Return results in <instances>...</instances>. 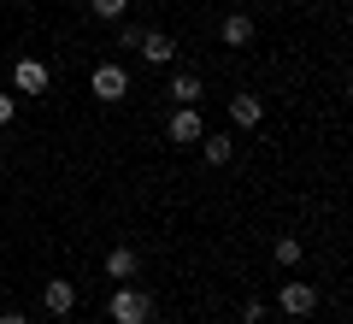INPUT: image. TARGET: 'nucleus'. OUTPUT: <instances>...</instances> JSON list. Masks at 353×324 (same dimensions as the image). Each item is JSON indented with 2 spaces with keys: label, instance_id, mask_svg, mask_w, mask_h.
Wrapping results in <instances>:
<instances>
[{
  "label": "nucleus",
  "instance_id": "obj_1",
  "mask_svg": "<svg viewBox=\"0 0 353 324\" xmlns=\"http://www.w3.org/2000/svg\"><path fill=\"white\" fill-rule=\"evenodd\" d=\"M106 312H112V324H148L153 318V295L136 283H118L112 301H106Z\"/></svg>",
  "mask_w": 353,
  "mask_h": 324
},
{
  "label": "nucleus",
  "instance_id": "obj_2",
  "mask_svg": "<svg viewBox=\"0 0 353 324\" xmlns=\"http://www.w3.org/2000/svg\"><path fill=\"white\" fill-rule=\"evenodd\" d=\"M88 95L106 100V106H112V100H124V95H130V71H124V65H112V59L94 65V77H88Z\"/></svg>",
  "mask_w": 353,
  "mask_h": 324
},
{
  "label": "nucleus",
  "instance_id": "obj_3",
  "mask_svg": "<svg viewBox=\"0 0 353 324\" xmlns=\"http://www.w3.org/2000/svg\"><path fill=\"white\" fill-rule=\"evenodd\" d=\"M12 88H18V95H48V88H53L48 59H18L12 65Z\"/></svg>",
  "mask_w": 353,
  "mask_h": 324
},
{
  "label": "nucleus",
  "instance_id": "obj_4",
  "mask_svg": "<svg viewBox=\"0 0 353 324\" xmlns=\"http://www.w3.org/2000/svg\"><path fill=\"white\" fill-rule=\"evenodd\" d=\"M165 136H171L176 148H189V142L206 136V124H201V113H194V106H171V124H165Z\"/></svg>",
  "mask_w": 353,
  "mask_h": 324
},
{
  "label": "nucleus",
  "instance_id": "obj_5",
  "mask_svg": "<svg viewBox=\"0 0 353 324\" xmlns=\"http://www.w3.org/2000/svg\"><path fill=\"white\" fill-rule=\"evenodd\" d=\"M277 307L289 312V318H306V312H318V289L312 283H283L277 289Z\"/></svg>",
  "mask_w": 353,
  "mask_h": 324
},
{
  "label": "nucleus",
  "instance_id": "obj_6",
  "mask_svg": "<svg viewBox=\"0 0 353 324\" xmlns=\"http://www.w3.org/2000/svg\"><path fill=\"white\" fill-rule=\"evenodd\" d=\"M41 307H48L53 318H65V312L77 307V283L71 277H48V283H41Z\"/></svg>",
  "mask_w": 353,
  "mask_h": 324
},
{
  "label": "nucleus",
  "instance_id": "obj_7",
  "mask_svg": "<svg viewBox=\"0 0 353 324\" xmlns=\"http://www.w3.org/2000/svg\"><path fill=\"white\" fill-rule=\"evenodd\" d=\"M136 271H141V254L130 248V242H118V248L106 254V277H112V283H136Z\"/></svg>",
  "mask_w": 353,
  "mask_h": 324
},
{
  "label": "nucleus",
  "instance_id": "obj_8",
  "mask_svg": "<svg viewBox=\"0 0 353 324\" xmlns=\"http://www.w3.org/2000/svg\"><path fill=\"white\" fill-rule=\"evenodd\" d=\"M141 59L148 65H176V41L165 30H141Z\"/></svg>",
  "mask_w": 353,
  "mask_h": 324
},
{
  "label": "nucleus",
  "instance_id": "obj_9",
  "mask_svg": "<svg viewBox=\"0 0 353 324\" xmlns=\"http://www.w3.org/2000/svg\"><path fill=\"white\" fill-rule=\"evenodd\" d=\"M259 118H265V100L259 95H230V124H236V130H253Z\"/></svg>",
  "mask_w": 353,
  "mask_h": 324
},
{
  "label": "nucleus",
  "instance_id": "obj_10",
  "mask_svg": "<svg viewBox=\"0 0 353 324\" xmlns=\"http://www.w3.org/2000/svg\"><path fill=\"white\" fill-rule=\"evenodd\" d=\"M218 41H224V48H248V41H253V18L248 12H230L224 24H218Z\"/></svg>",
  "mask_w": 353,
  "mask_h": 324
},
{
  "label": "nucleus",
  "instance_id": "obj_11",
  "mask_svg": "<svg viewBox=\"0 0 353 324\" xmlns=\"http://www.w3.org/2000/svg\"><path fill=\"white\" fill-rule=\"evenodd\" d=\"M165 95H171V106H194V100H201L206 88H201V77H194V71H176Z\"/></svg>",
  "mask_w": 353,
  "mask_h": 324
},
{
  "label": "nucleus",
  "instance_id": "obj_12",
  "mask_svg": "<svg viewBox=\"0 0 353 324\" xmlns=\"http://www.w3.org/2000/svg\"><path fill=\"white\" fill-rule=\"evenodd\" d=\"M201 153H206V165H230L236 160V142L230 136H201Z\"/></svg>",
  "mask_w": 353,
  "mask_h": 324
},
{
  "label": "nucleus",
  "instance_id": "obj_13",
  "mask_svg": "<svg viewBox=\"0 0 353 324\" xmlns=\"http://www.w3.org/2000/svg\"><path fill=\"white\" fill-rule=\"evenodd\" d=\"M271 260H277L283 271H294V265H301V242H294V236H277V242H271Z\"/></svg>",
  "mask_w": 353,
  "mask_h": 324
},
{
  "label": "nucleus",
  "instance_id": "obj_14",
  "mask_svg": "<svg viewBox=\"0 0 353 324\" xmlns=\"http://www.w3.org/2000/svg\"><path fill=\"white\" fill-rule=\"evenodd\" d=\"M88 12L112 24V18H124V12H130V0H88Z\"/></svg>",
  "mask_w": 353,
  "mask_h": 324
},
{
  "label": "nucleus",
  "instance_id": "obj_15",
  "mask_svg": "<svg viewBox=\"0 0 353 324\" xmlns=\"http://www.w3.org/2000/svg\"><path fill=\"white\" fill-rule=\"evenodd\" d=\"M12 118H18V95H0V130L12 124Z\"/></svg>",
  "mask_w": 353,
  "mask_h": 324
},
{
  "label": "nucleus",
  "instance_id": "obj_16",
  "mask_svg": "<svg viewBox=\"0 0 353 324\" xmlns=\"http://www.w3.org/2000/svg\"><path fill=\"white\" fill-rule=\"evenodd\" d=\"M241 324H265V301H248L241 307Z\"/></svg>",
  "mask_w": 353,
  "mask_h": 324
},
{
  "label": "nucleus",
  "instance_id": "obj_17",
  "mask_svg": "<svg viewBox=\"0 0 353 324\" xmlns=\"http://www.w3.org/2000/svg\"><path fill=\"white\" fill-rule=\"evenodd\" d=\"M0 324H30V318H24V312L12 307V312H0Z\"/></svg>",
  "mask_w": 353,
  "mask_h": 324
},
{
  "label": "nucleus",
  "instance_id": "obj_18",
  "mask_svg": "<svg viewBox=\"0 0 353 324\" xmlns=\"http://www.w3.org/2000/svg\"><path fill=\"white\" fill-rule=\"evenodd\" d=\"M0 77H6V59H0Z\"/></svg>",
  "mask_w": 353,
  "mask_h": 324
}]
</instances>
